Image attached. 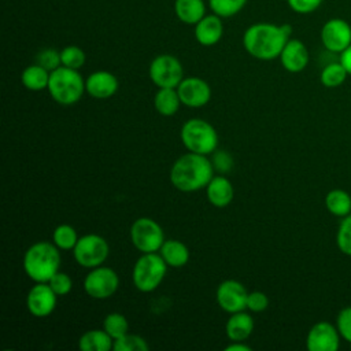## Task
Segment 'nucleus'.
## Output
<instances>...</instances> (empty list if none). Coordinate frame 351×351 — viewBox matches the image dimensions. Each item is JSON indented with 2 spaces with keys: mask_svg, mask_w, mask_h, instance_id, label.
<instances>
[{
  "mask_svg": "<svg viewBox=\"0 0 351 351\" xmlns=\"http://www.w3.org/2000/svg\"><path fill=\"white\" fill-rule=\"evenodd\" d=\"M214 177V166L207 155L189 152L176 159L170 169V182L181 192L206 189Z\"/></svg>",
  "mask_w": 351,
  "mask_h": 351,
  "instance_id": "nucleus-2",
  "label": "nucleus"
},
{
  "mask_svg": "<svg viewBox=\"0 0 351 351\" xmlns=\"http://www.w3.org/2000/svg\"><path fill=\"white\" fill-rule=\"evenodd\" d=\"M291 34V25L258 22L245 29L243 47L248 55L258 60H273L280 56Z\"/></svg>",
  "mask_w": 351,
  "mask_h": 351,
  "instance_id": "nucleus-1",
  "label": "nucleus"
},
{
  "mask_svg": "<svg viewBox=\"0 0 351 351\" xmlns=\"http://www.w3.org/2000/svg\"><path fill=\"white\" fill-rule=\"evenodd\" d=\"M114 351H148L149 346L147 340L134 333H126L125 336L114 340Z\"/></svg>",
  "mask_w": 351,
  "mask_h": 351,
  "instance_id": "nucleus-31",
  "label": "nucleus"
},
{
  "mask_svg": "<svg viewBox=\"0 0 351 351\" xmlns=\"http://www.w3.org/2000/svg\"><path fill=\"white\" fill-rule=\"evenodd\" d=\"M60 250L52 241H36L25 252L22 266L34 282H48L60 269Z\"/></svg>",
  "mask_w": 351,
  "mask_h": 351,
  "instance_id": "nucleus-3",
  "label": "nucleus"
},
{
  "mask_svg": "<svg viewBox=\"0 0 351 351\" xmlns=\"http://www.w3.org/2000/svg\"><path fill=\"white\" fill-rule=\"evenodd\" d=\"M269 307V298L262 291L248 292L247 298V310L252 313H262Z\"/></svg>",
  "mask_w": 351,
  "mask_h": 351,
  "instance_id": "nucleus-37",
  "label": "nucleus"
},
{
  "mask_svg": "<svg viewBox=\"0 0 351 351\" xmlns=\"http://www.w3.org/2000/svg\"><path fill=\"white\" fill-rule=\"evenodd\" d=\"M223 34L222 18L213 14H206L195 25V38L203 47H211L219 43Z\"/></svg>",
  "mask_w": 351,
  "mask_h": 351,
  "instance_id": "nucleus-18",
  "label": "nucleus"
},
{
  "mask_svg": "<svg viewBox=\"0 0 351 351\" xmlns=\"http://www.w3.org/2000/svg\"><path fill=\"white\" fill-rule=\"evenodd\" d=\"M340 339L341 336L336 325L328 321H319L308 329L306 347L308 351H337Z\"/></svg>",
  "mask_w": 351,
  "mask_h": 351,
  "instance_id": "nucleus-12",
  "label": "nucleus"
},
{
  "mask_svg": "<svg viewBox=\"0 0 351 351\" xmlns=\"http://www.w3.org/2000/svg\"><path fill=\"white\" fill-rule=\"evenodd\" d=\"M60 60L62 66L80 70L86 60L85 52L77 45H67L60 51Z\"/></svg>",
  "mask_w": 351,
  "mask_h": 351,
  "instance_id": "nucleus-33",
  "label": "nucleus"
},
{
  "mask_svg": "<svg viewBox=\"0 0 351 351\" xmlns=\"http://www.w3.org/2000/svg\"><path fill=\"white\" fill-rule=\"evenodd\" d=\"M167 267L159 252L141 254L132 270L133 285L144 293L155 291L162 284Z\"/></svg>",
  "mask_w": 351,
  "mask_h": 351,
  "instance_id": "nucleus-6",
  "label": "nucleus"
},
{
  "mask_svg": "<svg viewBox=\"0 0 351 351\" xmlns=\"http://www.w3.org/2000/svg\"><path fill=\"white\" fill-rule=\"evenodd\" d=\"M181 103L191 108L206 106L211 99V88L207 81L200 77H184L177 86Z\"/></svg>",
  "mask_w": 351,
  "mask_h": 351,
  "instance_id": "nucleus-15",
  "label": "nucleus"
},
{
  "mask_svg": "<svg viewBox=\"0 0 351 351\" xmlns=\"http://www.w3.org/2000/svg\"><path fill=\"white\" fill-rule=\"evenodd\" d=\"M36 63L43 66L44 69H47L48 71H52L55 69H58L59 66H62V60H60V51H56L53 48H45L41 49L37 55H36Z\"/></svg>",
  "mask_w": 351,
  "mask_h": 351,
  "instance_id": "nucleus-34",
  "label": "nucleus"
},
{
  "mask_svg": "<svg viewBox=\"0 0 351 351\" xmlns=\"http://www.w3.org/2000/svg\"><path fill=\"white\" fill-rule=\"evenodd\" d=\"M247 298L248 291L237 280H225L217 287L215 291V299L218 306L229 314L245 310Z\"/></svg>",
  "mask_w": 351,
  "mask_h": 351,
  "instance_id": "nucleus-13",
  "label": "nucleus"
},
{
  "mask_svg": "<svg viewBox=\"0 0 351 351\" xmlns=\"http://www.w3.org/2000/svg\"><path fill=\"white\" fill-rule=\"evenodd\" d=\"M348 73L343 67L340 62H332L328 63L319 74V81L325 88H337L344 84Z\"/></svg>",
  "mask_w": 351,
  "mask_h": 351,
  "instance_id": "nucleus-28",
  "label": "nucleus"
},
{
  "mask_svg": "<svg viewBox=\"0 0 351 351\" xmlns=\"http://www.w3.org/2000/svg\"><path fill=\"white\" fill-rule=\"evenodd\" d=\"M339 55H340L339 62L343 64V67L346 69L348 75H351V44Z\"/></svg>",
  "mask_w": 351,
  "mask_h": 351,
  "instance_id": "nucleus-40",
  "label": "nucleus"
},
{
  "mask_svg": "<svg viewBox=\"0 0 351 351\" xmlns=\"http://www.w3.org/2000/svg\"><path fill=\"white\" fill-rule=\"evenodd\" d=\"M207 200L211 206L222 208L232 203L234 196V189L230 180L222 174L214 176L206 186Z\"/></svg>",
  "mask_w": 351,
  "mask_h": 351,
  "instance_id": "nucleus-19",
  "label": "nucleus"
},
{
  "mask_svg": "<svg viewBox=\"0 0 351 351\" xmlns=\"http://www.w3.org/2000/svg\"><path fill=\"white\" fill-rule=\"evenodd\" d=\"M245 3L247 0H208L211 11L221 18L234 16L244 8Z\"/></svg>",
  "mask_w": 351,
  "mask_h": 351,
  "instance_id": "nucleus-30",
  "label": "nucleus"
},
{
  "mask_svg": "<svg viewBox=\"0 0 351 351\" xmlns=\"http://www.w3.org/2000/svg\"><path fill=\"white\" fill-rule=\"evenodd\" d=\"M325 207L335 217H346L351 213V195L340 188L330 189L325 196Z\"/></svg>",
  "mask_w": 351,
  "mask_h": 351,
  "instance_id": "nucleus-26",
  "label": "nucleus"
},
{
  "mask_svg": "<svg viewBox=\"0 0 351 351\" xmlns=\"http://www.w3.org/2000/svg\"><path fill=\"white\" fill-rule=\"evenodd\" d=\"M324 0H287L289 8L296 14H311L321 7Z\"/></svg>",
  "mask_w": 351,
  "mask_h": 351,
  "instance_id": "nucleus-38",
  "label": "nucleus"
},
{
  "mask_svg": "<svg viewBox=\"0 0 351 351\" xmlns=\"http://www.w3.org/2000/svg\"><path fill=\"white\" fill-rule=\"evenodd\" d=\"M225 351H251V347L244 344V341H232L225 347Z\"/></svg>",
  "mask_w": 351,
  "mask_h": 351,
  "instance_id": "nucleus-41",
  "label": "nucleus"
},
{
  "mask_svg": "<svg viewBox=\"0 0 351 351\" xmlns=\"http://www.w3.org/2000/svg\"><path fill=\"white\" fill-rule=\"evenodd\" d=\"M130 240L136 250L147 254L158 252L166 239L162 226L155 219L140 217L130 226Z\"/></svg>",
  "mask_w": 351,
  "mask_h": 351,
  "instance_id": "nucleus-8",
  "label": "nucleus"
},
{
  "mask_svg": "<svg viewBox=\"0 0 351 351\" xmlns=\"http://www.w3.org/2000/svg\"><path fill=\"white\" fill-rule=\"evenodd\" d=\"M114 339L104 329H90L81 335L78 347L81 351H110Z\"/></svg>",
  "mask_w": 351,
  "mask_h": 351,
  "instance_id": "nucleus-22",
  "label": "nucleus"
},
{
  "mask_svg": "<svg viewBox=\"0 0 351 351\" xmlns=\"http://www.w3.org/2000/svg\"><path fill=\"white\" fill-rule=\"evenodd\" d=\"M336 326L341 339L351 344V306L343 307L339 311L336 318Z\"/></svg>",
  "mask_w": 351,
  "mask_h": 351,
  "instance_id": "nucleus-36",
  "label": "nucleus"
},
{
  "mask_svg": "<svg viewBox=\"0 0 351 351\" xmlns=\"http://www.w3.org/2000/svg\"><path fill=\"white\" fill-rule=\"evenodd\" d=\"M281 66L289 73L303 71L310 60V53L303 41L298 38H289L284 45L280 56Z\"/></svg>",
  "mask_w": 351,
  "mask_h": 351,
  "instance_id": "nucleus-17",
  "label": "nucleus"
},
{
  "mask_svg": "<svg viewBox=\"0 0 351 351\" xmlns=\"http://www.w3.org/2000/svg\"><path fill=\"white\" fill-rule=\"evenodd\" d=\"M211 163L214 166V170H218L219 173H228L233 167V159L232 156L223 151V149H217L213 155Z\"/></svg>",
  "mask_w": 351,
  "mask_h": 351,
  "instance_id": "nucleus-39",
  "label": "nucleus"
},
{
  "mask_svg": "<svg viewBox=\"0 0 351 351\" xmlns=\"http://www.w3.org/2000/svg\"><path fill=\"white\" fill-rule=\"evenodd\" d=\"M49 74H51V71H48L47 69H44L43 66H40L37 63L29 64L27 67L23 69V71L21 74V82L27 90L40 92V90L48 88Z\"/></svg>",
  "mask_w": 351,
  "mask_h": 351,
  "instance_id": "nucleus-25",
  "label": "nucleus"
},
{
  "mask_svg": "<svg viewBox=\"0 0 351 351\" xmlns=\"http://www.w3.org/2000/svg\"><path fill=\"white\" fill-rule=\"evenodd\" d=\"M148 75L158 88H177L184 78V67L176 56L162 53L151 60Z\"/></svg>",
  "mask_w": 351,
  "mask_h": 351,
  "instance_id": "nucleus-9",
  "label": "nucleus"
},
{
  "mask_svg": "<svg viewBox=\"0 0 351 351\" xmlns=\"http://www.w3.org/2000/svg\"><path fill=\"white\" fill-rule=\"evenodd\" d=\"M336 244L340 252H343L347 256H351V213L339 223L337 232H336Z\"/></svg>",
  "mask_w": 351,
  "mask_h": 351,
  "instance_id": "nucleus-32",
  "label": "nucleus"
},
{
  "mask_svg": "<svg viewBox=\"0 0 351 351\" xmlns=\"http://www.w3.org/2000/svg\"><path fill=\"white\" fill-rule=\"evenodd\" d=\"M254 330V319L250 313H232L225 324V333L230 341H244Z\"/></svg>",
  "mask_w": 351,
  "mask_h": 351,
  "instance_id": "nucleus-20",
  "label": "nucleus"
},
{
  "mask_svg": "<svg viewBox=\"0 0 351 351\" xmlns=\"http://www.w3.org/2000/svg\"><path fill=\"white\" fill-rule=\"evenodd\" d=\"M58 303V295L48 282H34L26 296L27 311L37 317L44 318L53 313Z\"/></svg>",
  "mask_w": 351,
  "mask_h": 351,
  "instance_id": "nucleus-14",
  "label": "nucleus"
},
{
  "mask_svg": "<svg viewBox=\"0 0 351 351\" xmlns=\"http://www.w3.org/2000/svg\"><path fill=\"white\" fill-rule=\"evenodd\" d=\"M118 88V78L112 73L106 70L93 71L85 78V90L93 99H110L117 93Z\"/></svg>",
  "mask_w": 351,
  "mask_h": 351,
  "instance_id": "nucleus-16",
  "label": "nucleus"
},
{
  "mask_svg": "<svg viewBox=\"0 0 351 351\" xmlns=\"http://www.w3.org/2000/svg\"><path fill=\"white\" fill-rule=\"evenodd\" d=\"M176 16L186 25H196L206 15V4L203 0H176Z\"/></svg>",
  "mask_w": 351,
  "mask_h": 351,
  "instance_id": "nucleus-23",
  "label": "nucleus"
},
{
  "mask_svg": "<svg viewBox=\"0 0 351 351\" xmlns=\"http://www.w3.org/2000/svg\"><path fill=\"white\" fill-rule=\"evenodd\" d=\"M181 104L177 88H159L154 96V107L163 117L174 115Z\"/></svg>",
  "mask_w": 351,
  "mask_h": 351,
  "instance_id": "nucleus-24",
  "label": "nucleus"
},
{
  "mask_svg": "<svg viewBox=\"0 0 351 351\" xmlns=\"http://www.w3.org/2000/svg\"><path fill=\"white\" fill-rule=\"evenodd\" d=\"M180 138L189 152L208 156L218 148V133L215 128L202 118L185 121L180 130Z\"/></svg>",
  "mask_w": 351,
  "mask_h": 351,
  "instance_id": "nucleus-5",
  "label": "nucleus"
},
{
  "mask_svg": "<svg viewBox=\"0 0 351 351\" xmlns=\"http://www.w3.org/2000/svg\"><path fill=\"white\" fill-rule=\"evenodd\" d=\"M169 267H182L189 261V248L185 243L176 239H167L158 251Z\"/></svg>",
  "mask_w": 351,
  "mask_h": 351,
  "instance_id": "nucleus-21",
  "label": "nucleus"
},
{
  "mask_svg": "<svg viewBox=\"0 0 351 351\" xmlns=\"http://www.w3.org/2000/svg\"><path fill=\"white\" fill-rule=\"evenodd\" d=\"M103 329L114 339H119L129 333V322L121 313H110L103 319Z\"/></svg>",
  "mask_w": 351,
  "mask_h": 351,
  "instance_id": "nucleus-29",
  "label": "nucleus"
},
{
  "mask_svg": "<svg viewBox=\"0 0 351 351\" xmlns=\"http://www.w3.org/2000/svg\"><path fill=\"white\" fill-rule=\"evenodd\" d=\"M48 284L58 296H66L67 293H70V291L73 288L71 277L67 273L60 271V270L51 277Z\"/></svg>",
  "mask_w": 351,
  "mask_h": 351,
  "instance_id": "nucleus-35",
  "label": "nucleus"
},
{
  "mask_svg": "<svg viewBox=\"0 0 351 351\" xmlns=\"http://www.w3.org/2000/svg\"><path fill=\"white\" fill-rule=\"evenodd\" d=\"M78 239L77 230L69 223H60L52 232V243L63 251H73Z\"/></svg>",
  "mask_w": 351,
  "mask_h": 351,
  "instance_id": "nucleus-27",
  "label": "nucleus"
},
{
  "mask_svg": "<svg viewBox=\"0 0 351 351\" xmlns=\"http://www.w3.org/2000/svg\"><path fill=\"white\" fill-rule=\"evenodd\" d=\"M110 255V245L107 240L96 233H88L78 239L73 248L75 262L85 269L101 266Z\"/></svg>",
  "mask_w": 351,
  "mask_h": 351,
  "instance_id": "nucleus-7",
  "label": "nucleus"
},
{
  "mask_svg": "<svg viewBox=\"0 0 351 351\" xmlns=\"http://www.w3.org/2000/svg\"><path fill=\"white\" fill-rule=\"evenodd\" d=\"M82 287L85 293L92 299H108L118 291L119 276L114 269L101 265L89 269V273L84 278Z\"/></svg>",
  "mask_w": 351,
  "mask_h": 351,
  "instance_id": "nucleus-10",
  "label": "nucleus"
},
{
  "mask_svg": "<svg viewBox=\"0 0 351 351\" xmlns=\"http://www.w3.org/2000/svg\"><path fill=\"white\" fill-rule=\"evenodd\" d=\"M48 92L53 101L62 106H71L81 100L85 90V80L75 69L59 66L49 74Z\"/></svg>",
  "mask_w": 351,
  "mask_h": 351,
  "instance_id": "nucleus-4",
  "label": "nucleus"
},
{
  "mask_svg": "<svg viewBox=\"0 0 351 351\" xmlns=\"http://www.w3.org/2000/svg\"><path fill=\"white\" fill-rule=\"evenodd\" d=\"M319 38L325 49L341 53L351 44V25L343 18H330L322 25Z\"/></svg>",
  "mask_w": 351,
  "mask_h": 351,
  "instance_id": "nucleus-11",
  "label": "nucleus"
}]
</instances>
